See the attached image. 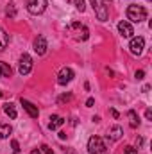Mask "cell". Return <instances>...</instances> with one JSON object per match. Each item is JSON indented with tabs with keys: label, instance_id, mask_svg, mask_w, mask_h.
Here are the masks:
<instances>
[{
	"label": "cell",
	"instance_id": "603a6c76",
	"mask_svg": "<svg viewBox=\"0 0 152 154\" xmlns=\"http://www.w3.org/2000/svg\"><path fill=\"white\" fill-rule=\"evenodd\" d=\"M39 151H41V154H54V151H52V149H50L48 145H45V143H43V145L39 147Z\"/></svg>",
	"mask_w": 152,
	"mask_h": 154
},
{
	"label": "cell",
	"instance_id": "ffe728a7",
	"mask_svg": "<svg viewBox=\"0 0 152 154\" xmlns=\"http://www.w3.org/2000/svg\"><path fill=\"white\" fill-rule=\"evenodd\" d=\"M5 14H7L9 18H14V16H16V9H14V5H9V7L5 9Z\"/></svg>",
	"mask_w": 152,
	"mask_h": 154
},
{
	"label": "cell",
	"instance_id": "8992f818",
	"mask_svg": "<svg viewBox=\"0 0 152 154\" xmlns=\"http://www.w3.org/2000/svg\"><path fill=\"white\" fill-rule=\"evenodd\" d=\"M47 9V0H27V11L31 14H41Z\"/></svg>",
	"mask_w": 152,
	"mask_h": 154
},
{
	"label": "cell",
	"instance_id": "ba28073f",
	"mask_svg": "<svg viewBox=\"0 0 152 154\" xmlns=\"http://www.w3.org/2000/svg\"><path fill=\"white\" fill-rule=\"evenodd\" d=\"M74 75H75V74H74V70H72V68H68V66H65V68L59 72V75H57V82H59L61 86H65V84H68V82L74 79Z\"/></svg>",
	"mask_w": 152,
	"mask_h": 154
},
{
	"label": "cell",
	"instance_id": "ac0fdd59",
	"mask_svg": "<svg viewBox=\"0 0 152 154\" xmlns=\"http://www.w3.org/2000/svg\"><path fill=\"white\" fill-rule=\"evenodd\" d=\"M11 133H13L11 125H7V124H0V140L9 138V134H11Z\"/></svg>",
	"mask_w": 152,
	"mask_h": 154
},
{
	"label": "cell",
	"instance_id": "1f68e13d",
	"mask_svg": "<svg viewBox=\"0 0 152 154\" xmlns=\"http://www.w3.org/2000/svg\"><path fill=\"white\" fill-rule=\"evenodd\" d=\"M31 154H41V151L39 149H34V151H31Z\"/></svg>",
	"mask_w": 152,
	"mask_h": 154
},
{
	"label": "cell",
	"instance_id": "5b68a950",
	"mask_svg": "<svg viewBox=\"0 0 152 154\" xmlns=\"http://www.w3.org/2000/svg\"><path fill=\"white\" fill-rule=\"evenodd\" d=\"M143 48H145V39L141 38V36L131 38V43H129V50H131V54H132V56H141Z\"/></svg>",
	"mask_w": 152,
	"mask_h": 154
},
{
	"label": "cell",
	"instance_id": "7402d4cb",
	"mask_svg": "<svg viewBox=\"0 0 152 154\" xmlns=\"http://www.w3.org/2000/svg\"><path fill=\"white\" fill-rule=\"evenodd\" d=\"M70 99H72V93H65V95H61V97L57 99V102H59V104H61V102H68Z\"/></svg>",
	"mask_w": 152,
	"mask_h": 154
},
{
	"label": "cell",
	"instance_id": "f546056e",
	"mask_svg": "<svg viewBox=\"0 0 152 154\" xmlns=\"http://www.w3.org/2000/svg\"><path fill=\"white\" fill-rule=\"evenodd\" d=\"M111 115H113L114 118H118V111H116V109H111Z\"/></svg>",
	"mask_w": 152,
	"mask_h": 154
},
{
	"label": "cell",
	"instance_id": "d4e9b609",
	"mask_svg": "<svg viewBox=\"0 0 152 154\" xmlns=\"http://www.w3.org/2000/svg\"><path fill=\"white\" fill-rule=\"evenodd\" d=\"M134 77H136L138 81H141V79L145 77V72H143V70H136V74H134Z\"/></svg>",
	"mask_w": 152,
	"mask_h": 154
},
{
	"label": "cell",
	"instance_id": "7a4b0ae2",
	"mask_svg": "<svg viewBox=\"0 0 152 154\" xmlns=\"http://www.w3.org/2000/svg\"><path fill=\"white\" fill-rule=\"evenodd\" d=\"M88 151H90V154H106L108 147L100 136H91L88 140Z\"/></svg>",
	"mask_w": 152,
	"mask_h": 154
},
{
	"label": "cell",
	"instance_id": "9c48e42d",
	"mask_svg": "<svg viewBox=\"0 0 152 154\" xmlns=\"http://www.w3.org/2000/svg\"><path fill=\"white\" fill-rule=\"evenodd\" d=\"M118 32H120V36L122 38H132V34H134V29H132V25L129 23V22H120L118 23Z\"/></svg>",
	"mask_w": 152,
	"mask_h": 154
},
{
	"label": "cell",
	"instance_id": "5bb4252c",
	"mask_svg": "<svg viewBox=\"0 0 152 154\" xmlns=\"http://www.w3.org/2000/svg\"><path fill=\"white\" fill-rule=\"evenodd\" d=\"M122 134H123V129H122L120 125H113L108 136H109V140H113V142H116V140H120V138H122Z\"/></svg>",
	"mask_w": 152,
	"mask_h": 154
},
{
	"label": "cell",
	"instance_id": "277c9868",
	"mask_svg": "<svg viewBox=\"0 0 152 154\" xmlns=\"http://www.w3.org/2000/svg\"><path fill=\"white\" fill-rule=\"evenodd\" d=\"M32 70V57L29 54H22L20 61H18V72L20 75H29Z\"/></svg>",
	"mask_w": 152,
	"mask_h": 154
},
{
	"label": "cell",
	"instance_id": "7c38bea8",
	"mask_svg": "<svg viewBox=\"0 0 152 154\" xmlns=\"http://www.w3.org/2000/svg\"><path fill=\"white\" fill-rule=\"evenodd\" d=\"M2 108H4V113L9 116L11 120H14V118L18 116V113H16V108H14V104H13V102H5Z\"/></svg>",
	"mask_w": 152,
	"mask_h": 154
},
{
	"label": "cell",
	"instance_id": "3957f363",
	"mask_svg": "<svg viewBox=\"0 0 152 154\" xmlns=\"http://www.w3.org/2000/svg\"><path fill=\"white\" fill-rule=\"evenodd\" d=\"M90 2H91V7H93L97 18L100 22H106L109 18V11H108V5L104 4V0H90Z\"/></svg>",
	"mask_w": 152,
	"mask_h": 154
},
{
	"label": "cell",
	"instance_id": "4dcf8cb0",
	"mask_svg": "<svg viewBox=\"0 0 152 154\" xmlns=\"http://www.w3.org/2000/svg\"><path fill=\"white\" fill-rule=\"evenodd\" d=\"M91 120H93V122H100V116H99V115H95L93 118H91Z\"/></svg>",
	"mask_w": 152,
	"mask_h": 154
},
{
	"label": "cell",
	"instance_id": "2e32d148",
	"mask_svg": "<svg viewBox=\"0 0 152 154\" xmlns=\"http://www.w3.org/2000/svg\"><path fill=\"white\" fill-rule=\"evenodd\" d=\"M11 74H13V68H11L7 63L0 61V79H4V77H11Z\"/></svg>",
	"mask_w": 152,
	"mask_h": 154
},
{
	"label": "cell",
	"instance_id": "d6986e66",
	"mask_svg": "<svg viewBox=\"0 0 152 154\" xmlns=\"http://www.w3.org/2000/svg\"><path fill=\"white\" fill-rule=\"evenodd\" d=\"M74 4H75V7L81 11V13L86 11V4H84V0H74Z\"/></svg>",
	"mask_w": 152,
	"mask_h": 154
},
{
	"label": "cell",
	"instance_id": "30bf717a",
	"mask_svg": "<svg viewBox=\"0 0 152 154\" xmlns=\"http://www.w3.org/2000/svg\"><path fill=\"white\" fill-rule=\"evenodd\" d=\"M47 48H48V45H47L45 36H38V38L34 39V52H36L38 56H43V54L47 52Z\"/></svg>",
	"mask_w": 152,
	"mask_h": 154
},
{
	"label": "cell",
	"instance_id": "9a60e30c",
	"mask_svg": "<svg viewBox=\"0 0 152 154\" xmlns=\"http://www.w3.org/2000/svg\"><path fill=\"white\" fill-rule=\"evenodd\" d=\"M127 116H129V125H131L132 129H136V127L140 125V116H138V113H136L134 109H131V111L127 113Z\"/></svg>",
	"mask_w": 152,
	"mask_h": 154
},
{
	"label": "cell",
	"instance_id": "cb8c5ba5",
	"mask_svg": "<svg viewBox=\"0 0 152 154\" xmlns=\"http://www.w3.org/2000/svg\"><path fill=\"white\" fill-rule=\"evenodd\" d=\"M123 154H138V151H136L134 147H131V145H127V147H125V151H123Z\"/></svg>",
	"mask_w": 152,
	"mask_h": 154
},
{
	"label": "cell",
	"instance_id": "484cf974",
	"mask_svg": "<svg viewBox=\"0 0 152 154\" xmlns=\"http://www.w3.org/2000/svg\"><path fill=\"white\" fill-rule=\"evenodd\" d=\"M93 104H95V99H93V97H90V99L86 100V108H91Z\"/></svg>",
	"mask_w": 152,
	"mask_h": 154
},
{
	"label": "cell",
	"instance_id": "4316f807",
	"mask_svg": "<svg viewBox=\"0 0 152 154\" xmlns=\"http://www.w3.org/2000/svg\"><path fill=\"white\" fill-rule=\"evenodd\" d=\"M145 118H147V120H152V109H147V111H145Z\"/></svg>",
	"mask_w": 152,
	"mask_h": 154
},
{
	"label": "cell",
	"instance_id": "836d02e7",
	"mask_svg": "<svg viewBox=\"0 0 152 154\" xmlns=\"http://www.w3.org/2000/svg\"><path fill=\"white\" fill-rule=\"evenodd\" d=\"M147 2H150V0H147Z\"/></svg>",
	"mask_w": 152,
	"mask_h": 154
},
{
	"label": "cell",
	"instance_id": "8fae6325",
	"mask_svg": "<svg viewBox=\"0 0 152 154\" xmlns=\"http://www.w3.org/2000/svg\"><path fill=\"white\" fill-rule=\"evenodd\" d=\"M63 124H65V118H63V116L52 115L50 116V122H48V129H50V131H56V129H59Z\"/></svg>",
	"mask_w": 152,
	"mask_h": 154
},
{
	"label": "cell",
	"instance_id": "44dd1931",
	"mask_svg": "<svg viewBox=\"0 0 152 154\" xmlns=\"http://www.w3.org/2000/svg\"><path fill=\"white\" fill-rule=\"evenodd\" d=\"M11 147H13V154L20 152V143H18L16 140H11Z\"/></svg>",
	"mask_w": 152,
	"mask_h": 154
},
{
	"label": "cell",
	"instance_id": "52a82bcc",
	"mask_svg": "<svg viewBox=\"0 0 152 154\" xmlns=\"http://www.w3.org/2000/svg\"><path fill=\"white\" fill-rule=\"evenodd\" d=\"M20 104L23 106V109L27 111V115L31 116V118H38V115H39V111H38V106H34L31 100H27V99H20Z\"/></svg>",
	"mask_w": 152,
	"mask_h": 154
},
{
	"label": "cell",
	"instance_id": "6da1fadb",
	"mask_svg": "<svg viewBox=\"0 0 152 154\" xmlns=\"http://www.w3.org/2000/svg\"><path fill=\"white\" fill-rule=\"evenodd\" d=\"M127 18H129L131 22H134V23H140V22L147 20V9H145L143 5L132 4V5L127 7Z\"/></svg>",
	"mask_w": 152,
	"mask_h": 154
},
{
	"label": "cell",
	"instance_id": "f1b7e54d",
	"mask_svg": "<svg viewBox=\"0 0 152 154\" xmlns=\"http://www.w3.org/2000/svg\"><path fill=\"white\" fill-rule=\"evenodd\" d=\"M59 138H61V140H65V138H66V133H63V131H59Z\"/></svg>",
	"mask_w": 152,
	"mask_h": 154
},
{
	"label": "cell",
	"instance_id": "d6a6232c",
	"mask_svg": "<svg viewBox=\"0 0 152 154\" xmlns=\"http://www.w3.org/2000/svg\"><path fill=\"white\" fill-rule=\"evenodd\" d=\"M0 97H2V91H0Z\"/></svg>",
	"mask_w": 152,
	"mask_h": 154
},
{
	"label": "cell",
	"instance_id": "83f0119b",
	"mask_svg": "<svg viewBox=\"0 0 152 154\" xmlns=\"http://www.w3.org/2000/svg\"><path fill=\"white\" fill-rule=\"evenodd\" d=\"M136 143H138V147H141V145H143V138H141V136H140V138H138V140H136Z\"/></svg>",
	"mask_w": 152,
	"mask_h": 154
},
{
	"label": "cell",
	"instance_id": "4fadbf2b",
	"mask_svg": "<svg viewBox=\"0 0 152 154\" xmlns=\"http://www.w3.org/2000/svg\"><path fill=\"white\" fill-rule=\"evenodd\" d=\"M72 27L79 31V39H81V41H86V39L90 38V31H88V27H84V25H81V23H74Z\"/></svg>",
	"mask_w": 152,
	"mask_h": 154
},
{
	"label": "cell",
	"instance_id": "e0dca14e",
	"mask_svg": "<svg viewBox=\"0 0 152 154\" xmlns=\"http://www.w3.org/2000/svg\"><path fill=\"white\" fill-rule=\"evenodd\" d=\"M9 45V34L0 27V52L2 50H5V47Z\"/></svg>",
	"mask_w": 152,
	"mask_h": 154
}]
</instances>
